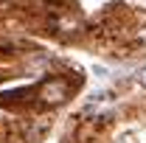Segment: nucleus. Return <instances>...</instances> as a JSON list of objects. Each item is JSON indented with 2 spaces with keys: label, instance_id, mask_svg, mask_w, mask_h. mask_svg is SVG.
I'll return each instance as SVG.
<instances>
[{
  "label": "nucleus",
  "instance_id": "obj_2",
  "mask_svg": "<svg viewBox=\"0 0 146 143\" xmlns=\"http://www.w3.org/2000/svg\"><path fill=\"white\" fill-rule=\"evenodd\" d=\"M138 81H141V84H143V87H146V65H143V68H141V73H138Z\"/></svg>",
  "mask_w": 146,
  "mask_h": 143
},
{
  "label": "nucleus",
  "instance_id": "obj_1",
  "mask_svg": "<svg viewBox=\"0 0 146 143\" xmlns=\"http://www.w3.org/2000/svg\"><path fill=\"white\" fill-rule=\"evenodd\" d=\"M70 81L68 79H62V76H51V79H45L39 87H36V101L39 104H45V107H59V104H65L68 98H70Z\"/></svg>",
  "mask_w": 146,
  "mask_h": 143
}]
</instances>
